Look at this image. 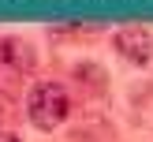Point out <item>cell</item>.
Masks as SVG:
<instances>
[{"mask_svg": "<svg viewBox=\"0 0 153 142\" xmlns=\"http://www.w3.org/2000/svg\"><path fill=\"white\" fill-rule=\"evenodd\" d=\"M71 116V97L60 82L45 79V82H34L26 94V120L37 127V131H56L64 120Z\"/></svg>", "mask_w": 153, "mask_h": 142, "instance_id": "cell-1", "label": "cell"}, {"mask_svg": "<svg viewBox=\"0 0 153 142\" xmlns=\"http://www.w3.org/2000/svg\"><path fill=\"white\" fill-rule=\"evenodd\" d=\"M116 52L123 60H131V64H149L153 60V37L142 26H127L116 34Z\"/></svg>", "mask_w": 153, "mask_h": 142, "instance_id": "cell-2", "label": "cell"}, {"mask_svg": "<svg viewBox=\"0 0 153 142\" xmlns=\"http://www.w3.org/2000/svg\"><path fill=\"white\" fill-rule=\"evenodd\" d=\"M0 64H11L15 71H26V67H34V52L22 41L7 37V41H0Z\"/></svg>", "mask_w": 153, "mask_h": 142, "instance_id": "cell-3", "label": "cell"}, {"mask_svg": "<svg viewBox=\"0 0 153 142\" xmlns=\"http://www.w3.org/2000/svg\"><path fill=\"white\" fill-rule=\"evenodd\" d=\"M0 142H19V135H11V131H0Z\"/></svg>", "mask_w": 153, "mask_h": 142, "instance_id": "cell-4", "label": "cell"}]
</instances>
